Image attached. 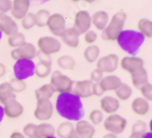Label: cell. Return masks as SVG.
I'll list each match as a JSON object with an SVG mask.
<instances>
[{
    "label": "cell",
    "instance_id": "37",
    "mask_svg": "<svg viewBox=\"0 0 152 138\" xmlns=\"http://www.w3.org/2000/svg\"><path fill=\"white\" fill-rule=\"evenodd\" d=\"M12 88V91L14 92V93H18V92H21L24 91L26 89L27 84L24 80H18L16 78L12 79L11 82L9 83Z\"/></svg>",
    "mask_w": 152,
    "mask_h": 138
},
{
    "label": "cell",
    "instance_id": "25",
    "mask_svg": "<svg viewBox=\"0 0 152 138\" xmlns=\"http://www.w3.org/2000/svg\"><path fill=\"white\" fill-rule=\"evenodd\" d=\"M109 16L107 12L104 11H99L95 12L91 17V23L95 28L99 31H103L106 28L108 23Z\"/></svg>",
    "mask_w": 152,
    "mask_h": 138
},
{
    "label": "cell",
    "instance_id": "32",
    "mask_svg": "<svg viewBox=\"0 0 152 138\" xmlns=\"http://www.w3.org/2000/svg\"><path fill=\"white\" fill-rule=\"evenodd\" d=\"M57 65L61 69L72 70L75 66V61L71 56H62L57 59Z\"/></svg>",
    "mask_w": 152,
    "mask_h": 138
},
{
    "label": "cell",
    "instance_id": "48",
    "mask_svg": "<svg viewBox=\"0 0 152 138\" xmlns=\"http://www.w3.org/2000/svg\"><path fill=\"white\" fill-rule=\"evenodd\" d=\"M143 134L138 133H132L128 138H142Z\"/></svg>",
    "mask_w": 152,
    "mask_h": 138
},
{
    "label": "cell",
    "instance_id": "10",
    "mask_svg": "<svg viewBox=\"0 0 152 138\" xmlns=\"http://www.w3.org/2000/svg\"><path fill=\"white\" fill-rule=\"evenodd\" d=\"M118 64L119 57L116 54H111L99 59L97 63V69L103 73H110L117 69Z\"/></svg>",
    "mask_w": 152,
    "mask_h": 138
},
{
    "label": "cell",
    "instance_id": "17",
    "mask_svg": "<svg viewBox=\"0 0 152 138\" xmlns=\"http://www.w3.org/2000/svg\"><path fill=\"white\" fill-rule=\"evenodd\" d=\"M75 134L79 138H93L95 129L93 125L87 121L80 120L77 121Z\"/></svg>",
    "mask_w": 152,
    "mask_h": 138
},
{
    "label": "cell",
    "instance_id": "21",
    "mask_svg": "<svg viewBox=\"0 0 152 138\" xmlns=\"http://www.w3.org/2000/svg\"><path fill=\"white\" fill-rule=\"evenodd\" d=\"M100 108L107 114H113L119 108V102L116 98L111 96H106L100 102Z\"/></svg>",
    "mask_w": 152,
    "mask_h": 138
},
{
    "label": "cell",
    "instance_id": "39",
    "mask_svg": "<svg viewBox=\"0 0 152 138\" xmlns=\"http://www.w3.org/2000/svg\"><path fill=\"white\" fill-rule=\"evenodd\" d=\"M89 119L94 125H99L104 120V114L100 110H94L90 113Z\"/></svg>",
    "mask_w": 152,
    "mask_h": 138
},
{
    "label": "cell",
    "instance_id": "47",
    "mask_svg": "<svg viewBox=\"0 0 152 138\" xmlns=\"http://www.w3.org/2000/svg\"><path fill=\"white\" fill-rule=\"evenodd\" d=\"M6 73V68H5V66L4 64H2V63H0V78L4 76Z\"/></svg>",
    "mask_w": 152,
    "mask_h": 138
},
{
    "label": "cell",
    "instance_id": "38",
    "mask_svg": "<svg viewBox=\"0 0 152 138\" xmlns=\"http://www.w3.org/2000/svg\"><path fill=\"white\" fill-rule=\"evenodd\" d=\"M23 134L28 138H38L37 134V125L34 124H28L23 128Z\"/></svg>",
    "mask_w": 152,
    "mask_h": 138
},
{
    "label": "cell",
    "instance_id": "52",
    "mask_svg": "<svg viewBox=\"0 0 152 138\" xmlns=\"http://www.w3.org/2000/svg\"><path fill=\"white\" fill-rule=\"evenodd\" d=\"M68 138H79V137H78L77 136V135L75 134H74L71 135V136L69 137H68Z\"/></svg>",
    "mask_w": 152,
    "mask_h": 138
},
{
    "label": "cell",
    "instance_id": "16",
    "mask_svg": "<svg viewBox=\"0 0 152 138\" xmlns=\"http://www.w3.org/2000/svg\"><path fill=\"white\" fill-rule=\"evenodd\" d=\"M29 7L30 1L28 0H15L11 9L12 16L18 20L22 19L28 14Z\"/></svg>",
    "mask_w": 152,
    "mask_h": 138
},
{
    "label": "cell",
    "instance_id": "22",
    "mask_svg": "<svg viewBox=\"0 0 152 138\" xmlns=\"http://www.w3.org/2000/svg\"><path fill=\"white\" fill-rule=\"evenodd\" d=\"M51 66H52V61L48 59H43L39 63L35 64L34 74L38 78L43 79L50 75L51 73Z\"/></svg>",
    "mask_w": 152,
    "mask_h": 138
},
{
    "label": "cell",
    "instance_id": "50",
    "mask_svg": "<svg viewBox=\"0 0 152 138\" xmlns=\"http://www.w3.org/2000/svg\"><path fill=\"white\" fill-rule=\"evenodd\" d=\"M103 138H117V137H116V135L113 134L109 133L104 135Z\"/></svg>",
    "mask_w": 152,
    "mask_h": 138
},
{
    "label": "cell",
    "instance_id": "23",
    "mask_svg": "<svg viewBox=\"0 0 152 138\" xmlns=\"http://www.w3.org/2000/svg\"><path fill=\"white\" fill-rule=\"evenodd\" d=\"M131 108L135 114L143 116L148 114L150 110L149 103L143 98H137L133 100L131 105Z\"/></svg>",
    "mask_w": 152,
    "mask_h": 138
},
{
    "label": "cell",
    "instance_id": "13",
    "mask_svg": "<svg viewBox=\"0 0 152 138\" xmlns=\"http://www.w3.org/2000/svg\"><path fill=\"white\" fill-rule=\"evenodd\" d=\"M4 114L10 119H15L22 115L24 107L15 99L8 101L4 104Z\"/></svg>",
    "mask_w": 152,
    "mask_h": 138
},
{
    "label": "cell",
    "instance_id": "29",
    "mask_svg": "<svg viewBox=\"0 0 152 138\" xmlns=\"http://www.w3.org/2000/svg\"><path fill=\"white\" fill-rule=\"evenodd\" d=\"M37 134L38 138H47L55 136L56 129L50 124L42 123L37 125Z\"/></svg>",
    "mask_w": 152,
    "mask_h": 138
},
{
    "label": "cell",
    "instance_id": "40",
    "mask_svg": "<svg viewBox=\"0 0 152 138\" xmlns=\"http://www.w3.org/2000/svg\"><path fill=\"white\" fill-rule=\"evenodd\" d=\"M147 131V125L145 121L138 120L135 121L132 127V133H138L141 134H145Z\"/></svg>",
    "mask_w": 152,
    "mask_h": 138
},
{
    "label": "cell",
    "instance_id": "49",
    "mask_svg": "<svg viewBox=\"0 0 152 138\" xmlns=\"http://www.w3.org/2000/svg\"><path fill=\"white\" fill-rule=\"evenodd\" d=\"M4 110H3V107L2 106H0V123L2 122V121L3 120L4 117Z\"/></svg>",
    "mask_w": 152,
    "mask_h": 138
},
{
    "label": "cell",
    "instance_id": "55",
    "mask_svg": "<svg viewBox=\"0 0 152 138\" xmlns=\"http://www.w3.org/2000/svg\"><path fill=\"white\" fill-rule=\"evenodd\" d=\"M0 15H1V14H0Z\"/></svg>",
    "mask_w": 152,
    "mask_h": 138
},
{
    "label": "cell",
    "instance_id": "15",
    "mask_svg": "<svg viewBox=\"0 0 152 138\" xmlns=\"http://www.w3.org/2000/svg\"><path fill=\"white\" fill-rule=\"evenodd\" d=\"M18 25L15 21L5 14L0 15V31L7 36H11L18 32Z\"/></svg>",
    "mask_w": 152,
    "mask_h": 138
},
{
    "label": "cell",
    "instance_id": "54",
    "mask_svg": "<svg viewBox=\"0 0 152 138\" xmlns=\"http://www.w3.org/2000/svg\"><path fill=\"white\" fill-rule=\"evenodd\" d=\"M47 138H57V137H56L55 136H53V137H47Z\"/></svg>",
    "mask_w": 152,
    "mask_h": 138
},
{
    "label": "cell",
    "instance_id": "43",
    "mask_svg": "<svg viewBox=\"0 0 152 138\" xmlns=\"http://www.w3.org/2000/svg\"><path fill=\"white\" fill-rule=\"evenodd\" d=\"M97 38V34L93 31H88L85 35V41L88 44H91L96 41Z\"/></svg>",
    "mask_w": 152,
    "mask_h": 138
},
{
    "label": "cell",
    "instance_id": "28",
    "mask_svg": "<svg viewBox=\"0 0 152 138\" xmlns=\"http://www.w3.org/2000/svg\"><path fill=\"white\" fill-rule=\"evenodd\" d=\"M56 132L59 138H68L75 134L74 125L70 121H65L59 124Z\"/></svg>",
    "mask_w": 152,
    "mask_h": 138
},
{
    "label": "cell",
    "instance_id": "53",
    "mask_svg": "<svg viewBox=\"0 0 152 138\" xmlns=\"http://www.w3.org/2000/svg\"><path fill=\"white\" fill-rule=\"evenodd\" d=\"M2 33L1 32V31H0V40H1V38H2Z\"/></svg>",
    "mask_w": 152,
    "mask_h": 138
},
{
    "label": "cell",
    "instance_id": "24",
    "mask_svg": "<svg viewBox=\"0 0 152 138\" xmlns=\"http://www.w3.org/2000/svg\"><path fill=\"white\" fill-rule=\"evenodd\" d=\"M130 75H131L132 83L135 88L140 89L143 85L147 83L148 81L147 71L144 67L138 69Z\"/></svg>",
    "mask_w": 152,
    "mask_h": 138
},
{
    "label": "cell",
    "instance_id": "44",
    "mask_svg": "<svg viewBox=\"0 0 152 138\" xmlns=\"http://www.w3.org/2000/svg\"><path fill=\"white\" fill-rule=\"evenodd\" d=\"M103 79V73L99 69H96L91 73V81L93 83H99Z\"/></svg>",
    "mask_w": 152,
    "mask_h": 138
},
{
    "label": "cell",
    "instance_id": "42",
    "mask_svg": "<svg viewBox=\"0 0 152 138\" xmlns=\"http://www.w3.org/2000/svg\"><path fill=\"white\" fill-rule=\"evenodd\" d=\"M12 2L9 0H2L0 1V14H5L12 9Z\"/></svg>",
    "mask_w": 152,
    "mask_h": 138
},
{
    "label": "cell",
    "instance_id": "2",
    "mask_svg": "<svg viewBox=\"0 0 152 138\" xmlns=\"http://www.w3.org/2000/svg\"><path fill=\"white\" fill-rule=\"evenodd\" d=\"M116 41L125 52L135 57L145 42V37L135 30H125L119 34Z\"/></svg>",
    "mask_w": 152,
    "mask_h": 138
},
{
    "label": "cell",
    "instance_id": "30",
    "mask_svg": "<svg viewBox=\"0 0 152 138\" xmlns=\"http://www.w3.org/2000/svg\"><path fill=\"white\" fill-rule=\"evenodd\" d=\"M138 32L142 34L145 38H152V22L151 20L142 18L139 20L137 24Z\"/></svg>",
    "mask_w": 152,
    "mask_h": 138
},
{
    "label": "cell",
    "instance_id": "27",
    "mask_svg": "<svg viewBox=\"0 0 152 138\" xmlns=\"http://www.w3.org/2000/svg\"><path fill=\"white\" fill-rule=\"evenodd\" d=\"M16 95L12 91L9 83H3L0 84V102L5 104L8 101L15 99Z\"/></svg>",
    "mask_w": 152,
    "mask_h": 138
},
{
    "label": "cell",
    "instance_id": "46",
    "mask_svg": "<svg viewBox=\"0 0 152 138\" xmlns=\"http://www.w3.org/2000/svg\"><path fill=\"white\" fill-rule=\"evenodd\" d=\"M9 138H26L23 134L20 133L18 131H15L10 135Z\"/></svg>",
    "mask_w": 152,
    "mask_h": 138
},
{
    "label": "cell",
    "instance_id": "33",
    "mask_svg": "<svg viewBox=\"0 0 152 138\" xmlns=\"http://www.w3.org/2000/svg\"><path fill=\"white\" fill-rule=\"evenodd\" d=\"M132 93V90L131 87L124 83H122L120 86L117 89L115 90V94H116V97L122 101L128 100L131 97Z\"/></svg>",
    "mask_w": 152,
    "mask_h": 138
},
{
    "label": "cell",
    "instance_id": "12",
    "mask_svg": "<svg viewBox=\"0 0 152 138\" xmlns=\"http://www.w3.org/2000/svg\"><path fill=\"white\" fill-rule=\"evenodd\" d=\"M47 25L53 35L60 37L66 29V20L62 15L56 13L50 16Z\"/></svg>",
    "mask_w": 152,
    "mask_h": 138
},
{
    "label": "cell",
    "instance_id": "31",
    "mask_svg": "<svg viewBox=\"0 0 152 138\" xmlns=\"http://www.w3.org/2000/svg\"><path fill=\"white\" fill-rule=\"evenodd\" d=\"M100 55V49L97 45H90L84 51V57L89 63H93L97 61Z\"/></svg>",
    "mask_w": 152,
    "mask_h": 138
},
{
    "label": "cell",
    "instance_id": "1",
    "mask_svg": "<svg viewBox=\"0 0 152 138\" xmlns=\"http://www.w3.org/2000/svg\"><path fill=\"white\" fill-rule=\"evenodd\" d=\"M56 109L61 117L69 121H78L85 115L81 98L72 92L61 93L57 96Z\"/></svg>",
    "mask_w": 152,
    "mask_h": 138
},
{
    "label": "cell",
    "instance_id": "5",
    "mask_svg": "<svg viewBox=\"0 0 152 138\" xmlns=\"http://www.w3.org/2000/svg\"><path fill=\"white\" fill-rule=\"evenodd\" d=\"M35 63L30 60H18L16 61L13 71L15 77L18 80H24L34 75Z\"/></svg>",
    "mask_w": 152,
    "mask_h": 138
},
{
    "label": "cell",
    "instance_id": "9",
    "mask_svg": "<svg viewBox=\"0 0 152 138\" xmlns=\"http://www.w3.org/2000/svg\"><path fill=\"white\" fill-rule=\"evenodd\" d=\"M91 24V17L86 11H80L75 15L74 27L79 35L85 34L89 31Z\"/></svg>",
    "mask_w": 152,
    "mask_h": 138
},
{
    "label": "cell",
    "instance_id": "14",
    "mask_svg": "<svg viewBox=\"0 0 152 138\" xmlns=\"http://www.w3.org/2000/svg\"><path fill=\"white\" fill-rule=\"evenodd\" d=\"M120 66L123 70L131 74L138 69L144 67V61L140 57H126L120 61Z\"/></svg>",
    "mask_w": 152,
    "mask_h": 138
},
{
    "label": "cell",
    "instance_id": "18",
    "mask_svg": "<svg viewBox=\"0 0 152 138\" xmlns=\"http://www.w3.org/2000/svg\"><path fill=\"white\" fill-rule=\"evenodd\" d=\"M94 83L91 80H84V81L76 82L73 94L76 96L81 98H88L93 95L92 87Z\"/></svg>",
    "mask_w": 152,
    "mask_h": 138
},
{
    "label": "cell",
    "instance_id": "36",
    "mask_svg": "<svg viewBox=\"0 0 152 138\" xmlns=\"http://www.w3.org/2000/svg\"><path fill=\"white\" fill-rule=\"evenodd\" d=\"M36 24V17L33 13H28L21 19V25L25 30H30Z\"/></svg>",
    "mask_w": 152,
    "mask_h": 138
},
{
    "label": "cell",
    "instance_id": "3",
    "mask_svg": "<svg viewBox=\"0 0 152 138\" xmlns=\"http://www.w3.org/2000/svg\"><path fill=\"white\" fill-rule=\"evenodd\" d=\"M126 14L123 12H119L114 15L110 22L103 30L102 38L107 41H115L119 34L123 31V26L126 20Z\"/></svg>",
    "mask_w": 152,
    "mask_h": 138
},
{
    "label": "cell",
    "instance_id": "41",
    "mask_svg": "<svg viewBox=\"0 0 152 138\" xmlns=\"http://www.w3.org/2000/svg\"><path fill=\"white\" fill-rule=\"evenodd\" d=\"M139 89L142 95H143V98H145V100L150 102L152 100V86L151 83H145Z\"/></svg>",
    "mask_w": 152,
    "mask_h": 138
},
{
    "label": "cell",
    "instance_id": "26",
    "mask_svg": "<svg viewBox=\"0 0 152 138\" xmlns=\"http://www.w3.org/2000/svg\"><path fill=\"white\" fill-rule=\"evenodd\" d=\"M55 92V89L53 88L51 85L46 84L35 90V96L37 102L50 100V98L53 95Z\"/></svg>",
    "mask_w": 152,
    "mask_h": 138
},
{
    "label": "cell",
    "instance_id": "51",
    "mask_svg": "<svg viewBox=\"0 0 152 138\" xmlns=\"http://www.w3.org/2000/svg\"><path fill=\"white\" fill-rule=\"evenodd\" d=\"M142 138H152V133L151 132H146L145 134H143Z\"/></svg>",
    "mask_w": 152,
    "mask_h": 138
},
{
    "label": "cell",
    "instance_id": "8",
    "mask_svg": "<svg viewBox=\"0 0 152 138\" xmlns=\"http://www.w3.org/2000/svg\"><path fill=\"white\" fill-rule=\"evenodd\" d=\"M37 54L35 47L31 43H25L20 47L15 48L11 52V57L15 61L18 60H30L32 61Z\"/></svg>",
    "mask_w": 152,
    "mask_h": 138
},
{
    "label": "cell",
    "instance_id": "19",
    "mask_svg": "<svg viewBox=\"0 0 152 138\" xmlns=\"http://www.w3.org/2000/svg\"><path fill=\"white\" fill-rule=\"evenodd\" d=\"M79 33L74 28H66L60 35L62 42L68 47L75 48L79 44Z\"/></svg>",
    "mask_w": 152,
    "mask_h": 138
},
{
    "label": "cell",
    "instance_id": "35",
    "mask_svg": "<svg viewBox=\"0 0 152 138\" xmlns=\"http://www.w3.org/2000/svg\"><path fill=\"white\" fill-rule=\"evenodd\" d=\"M50 14L49 11L46 9H40L35 15L36 17V24L38 27H44L47 25V21L50 18Z\"/></svg>",
    "mask_w": 152,
    "mask_h": 138
},
{
    "label": "cell",
    "instance_id": "4",
    "mask_svg": "<svg viewBox=\"0 0 152 138\" xmlns=\"http://www.w3.org/2000/svg\"><path fill=\"white\" fill-rule=\"evenodd\" d=\"M56 92L61 93L71 92L72 89L73 81L67 76L62 74L61 72L56 70L53 73L50 83Z\"/></svg>",
    "mask_w": 152,
    "mask_h": 138
},
{
    "label": "cell",
    "instance_id": "7",
    "mask_svg": "<svg viewBox=\"0 0 152 138\" xmlns=\"http://www.w3.org/2000/svg\"><path fill=\"white\" fill-rule=\"evenodd\" d=\"M37 46L40 53L46 56L56 54L61 49V44L59 41L52 37L40 38L37 41Z\"/></svg>",
    "mask_w": 152,
    "mask_h": 138
},
{
    "label": "cell",
    "instance_id": "45",
    "mask_svg": "<svg viewBox=\"0 0 152 138\" xmlns=\"http://www.w3.org/2000/svg\"><path fill=\"white\" fill-rule=\"evenodd\" d=\"M92 93L96 96H100L104 94V92L100 88L99 83H94L93 87H92Z\"/></svg>",
    "mask_w": 152,
    "mask_h": 138
},
{
    "label": "cell",
    "instance_id": "34",
    "mask_svg": "<svg viewBox=\"0 0 152 138\" xmlns=\"http://www.w3.org/2000/svg\"><path fill=\"white\" fill-rule=\"evenodd\" d=\"M25 43V36L23 35L22 33L17 32L14 35H11L8 38V44L10 47H20Z\"/></svg>",
    "mask_w": 152,
    "mask_h": 138
},
{
    "label": "cell",
    "instance_id": "20",
    "mask_svg": "<svg viewBox=\"0 0 152 138\" xmlns=\"http://www.w3.org/2000/svg\"><path fill=\"white\" fill-rule=\"evenodd\" d=\"M100 86L103 92L113 91L117 89L122 84L121 80L116 76H108L103 78L99 82Z\"/></svg>",
    "mask_w": 152,
    "mask_h": 138
},
{
    "label": "cell",
    "instance_id": "11",
    "mask_svg": "<svg viewBox=\"0 0 152 138\" xmlns=\"http://www.w3.org/2000/svg\"><path fill=\"white\" fill-rule=\"evenodd\" d=\"M53 113V107L50 100L37 102L34 110V117L39 121H47L50 119Z\"/></svg>",
    "mask_w": 152,
    "mask_h": 138
},
{
    "label": "cell",
    "instance_id": "6",
    "mask_svg": "<svg viewBox=\"0 0 152 138\" xmlns=\"http://www.w3.org/2000/svg\"><path fill=\"white\" fill-rule=\"evenodd\" d=\"M127 121L119 114H111L107 117L104 122V128L109 133L120 134L126 130Z\"/></svg>",
    "mask_w": 152,
    "mask_h": 138
}]
</instances>
